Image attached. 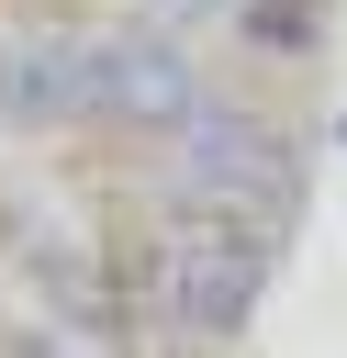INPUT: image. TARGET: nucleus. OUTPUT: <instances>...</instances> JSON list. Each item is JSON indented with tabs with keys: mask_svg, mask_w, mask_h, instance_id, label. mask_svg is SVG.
Masks as SVG:
<instances>
[{
	"mask_svg": "<svg viewBox=\"0 0 347 358\" xmlns=\"http://www.w3.org/2000/svg\"><path fill=\"white\" fill-rule=\"evenodd\" d=\"M157 213V235H168V280H157V324L190 347V358H213V347H235L246 324H257V302H269V280H280V224H257V213H224V201H146Z\"/></svg>",
	"mask_w": 347,
	"mask_h": 358,
	"instance_id": "nucleus-1",
	"label": "nucleus"
},
{
	"mask_svg": "<svg viewBox=\"0 0 347 358\" xmlns=\"http://www.w3.org/2000/svg\"><path fill=\"white\" fill-rule=\"evenodd\" d=\"M168 201H224V213H257V224H302V190H313V145L269 112V101H246V90H213L179 134H168V179H157Z\"/></svg>",
	"mask_w": 347,
	"mask_h": 358,
	"instance_id": "nucleus-2",
	"label": "nucleus"
},
{
	"mask_svg": "<svg viewBox=\"0 0 347 358\" xmlns=\"http://www.w3.org/2000/svg\"><path fill=\"white\" fill-rule=\"evenodd\" d=\"M201 101H213V78H201V45H190V34L146 22V11L101 22V45H90V134H112V145H168Z\"/></svg>",
	"mask_w": 347,
	"mask_h": 358,
	"instance_id": "nucleus-3",
	"label": "nucleus"
},
{
	"mask_svg": "<svg viewBox=\"0 0 347 358\" xmlns=\"http://www.w3.org/2000/svg\"><path fill=\"white\" fill-rule=\"evenodd\" d=\"M90 45L101 22L78 11L0 22V134H90Z\"/></svg>",
	"mask_w": 347,
	"mask_h": 358,
	"instance_id": "nucleus-4",
	"label": "nucleus"
},
{
	"mask_svg": "<svg viewBox=\"0 0 347 358\" xmlns=\"http://www.w3.org/2000/svg\"><path fill=\"white\" fill-rule=\"evenodd\" d=\"M325 34H336V0H246V11H235V45L269 56V67L325 56Z\"/></svg>",
	"mask_w": 347,
	"mask_h": 358,
	"instance_id": "nucleus-5",
	"label": "nucleus"
},
{
	"mask_svg": "<svg viewBox=\"0 0 347 358\" xmlns=\"http://www.w3.org/2000/svg\"><path fill=\"white\" fill-rule=\"evenodd\" d=\"M146 22H168V34H235V11L246 0H134Z\"/></svg>",
	"mask_w": 347,
	"mask_h": 358,
	"instance_id": "nucleus-6",
	"label": "nucleus"
}]
</instances>
